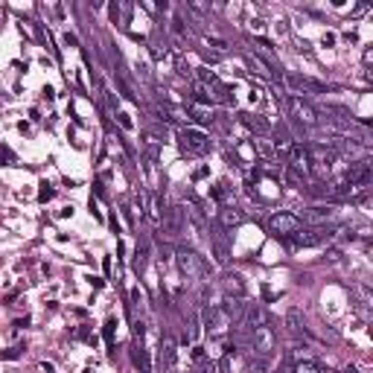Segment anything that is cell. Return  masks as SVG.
I'll return each mask as SVG.
<instances>
[{"label":"cell","mask_w":373,"mask_h":373,"mask_svg":"<svg viewBox=\"0 0 373 373\" xmlns=\"http://www.w3.org/2000/svg\"><path fill=\"white\" fill-rule=\"evenodd\" d=\"M242 222H245V213H242V210H236V207H222V210H219V224L224 228V230L239 228Z\"/></svg>","instance_id":"5bb4252c"},{"label":"cell","mask_w":373,"mask_h":373,"mask_svg":"<svg viewBox=\"0 0 373 373\" xmlns=\"http://www.w3.org/2000/svg\"><path fill=\"white\" fill-rule=\"evenodd\" d=\"M298 219L312 224V228H321V224H330V222L336 219V210L332 207H309V210H304V216H298Z\"/></svg>","instance_id":"9c48e42d"},{"label":"cell","mask_w":373,"mask_h":373,"mask_svg":"<svg viewBox=\"0 0 373 373\" xmlns=\"http://www.w3.org/2000/svg\"><path fill=\"white\" fill-rule=\"evenodd\" d=\"M336 234V228L332 224H321V228H309V230H298V234H292V236H286L288 245H294V248H309V245H321V242H326V239Z\"/></svg>","instance_id":"7a4b0ae2"},{"label":"cell","mask_w":373,"mask_h":373,"mask_svg":"<svg viewBox=\"0 0 373 373\" xmlns=\"http://www.w3.org/2000/svg\"><path fill=\"white\" fill-rule=\"evenodd\" d=\"M114 330H117V321H114V318H108V321H105V326H102V336H105V344H108L111 350H114Z\"/></svg>","instance_id":"d4e9b609"},{"label":"cell","mask_w":373,"mask_h":373,"mask_svg":"<svg viewBox=\"0 0 373 373\" xmlns=\"http://www.w3.org/2000/svg\"><path fill=\"white\" fill-rule=\"evenodd\" d=\"M172 32L178 35V38L184 35V20H181V18H175V20H172Z\"/></svg>","instance_id":"1f68e13d"},{"label":"cell","mask_w":373,"mask_h":373,"mask_svg":"<svg viewBox=\"0 0 373 373\" xmlns=\"http://www.w3.org/2000/svg\"><path fill=\"white\" fill-rule=\"evenodd\" d=\"M283 102H286V108L292 111V117L298 120V122H304V126H309V128H318V126H321L318 108H315L309 100H304L300 94H286Z\"/></svg>","instance_id":"6da1fadb"},{"label":"cell","mask_w":373,"mask_h":373,"mask_svg":"<svg viewBox=\"0 0 373 373\" xmlns=\"http://www.w3.org/2000/svg\"><path fill=\"white\" fill-rule=\"evenodd\" d=\"M18 356H20V350H18V347H12V350H0V358H6V362H15Z\"/></svg>","instance_id":"4dcf8cb0"},{"label":"cell","mask_w":373,"mask_h":373,"mask_svg":"<svg viewBox=\"0 0 373 373\" xmlns=\"http://www.w3.org/2000/svg\"><path fill=\"white\" fill-rule=\"evenodd\" d=\"M184 216H186L184 207H170L166 216H164V230L166 234H181L184 230Z\"/></svg>","instance_id":"4fadbf2b"},{"label":"cell","mask_w":373,"mask_h":373,"mask_svg":"<svg viewBox=\"0 0 373 373\" xmlns=\"http://www.w3.org/2000/svg\"><path fill=\"white\" fill-rule=\"evenodd\" d=\"M117 120H120V126H122L126 132H132V128H134V122H132V117H128L126 111H117Z\"/></svg>","instance_id":"f1b7e54d"},{"label":"cell","mask_w":373,"mask_h":373,"mask_svg":"<svg viewBox=\"0 0 373 373\" xmlns=\"http://www.w3.org/2000/svg\"><path fill=\"white\" fill-rule=\"evenodd\" d=\"M117 88H120V94H122L126 100H132V102L137 100V94H134V90H132V88H128V82H126L122 76H117Z\"/></svg>","instance_id":"484cf974"},{"label":"cell","mask_w":373,"mask_h":373,"mask_svg":"<svg viewBox=\"0 0 373 373\" xmlns=\"http://www.w3.org/2000/svg\"><path fill=\"white\" fill-rule=\"evenodd\" d=\"M344 181L353 184V186H358V190H368V184L373 181V164L368 160V158L353 160L350 170H347V175H344Z\"/></svg>","instance_id":"5b68a950"},{"label":"cell","mask_w":373,"mask_h":373,"mask_svg":"<svg viewBox=\"0 0 373 373\" xmlns=\"http://www.w3.org/2000/svg\"><path fill=\"white\" fill-rule=\"evenodd\" d=\"M248 62H251V68H254L260 76H266V79H280V73H274V70L268 68V64H266L256 52H248Z\"/></svg>","instance_id":"ac0fdd59"},{"label":"cell","mask_w":373,"mask_h":373,"mask_svg":"<svg viewBox=\"0 0 373 373\" xmlns=\"http://www.w3.org/2000/svg\"><path fill=\"white\" fill-rule=\"evenodd\" d=\"M224 280H228V292H234L236 298H242V292H245V283H242V277H239V274H228Z\"/></svg>","instance_id":"cb8c5ba5"},{"label":"cell","mask_w":373,"mask_h":373,"mask_svg":"<svg viewBox=\"0 0 373 373\" xmlns=\"http://www.w3.org/2000/svg\"><path fill=\"white\" fill-rule=\"evenodd\" d=\"M202 56H204V62H210V64H216V62L224 58V56H219V52H213V50H202Z\"/></svg>","instance_id":"f546056e"},{"label":"cell","mask_w":373,"mask_h":373,"mask_svg":"<svg viewBox=\"0 0 373 373\" xmlns=\"http://www.w3.org/2000/svg\"><path fill=\"white\" fill-rule=\"evenodd\" d=\"M202 321H204V326H207L210 332H224L228 324H230V318L224 315L222 306H207V309L202 312Z\"/></svg>","instance_id":"ba28073f"},{"label":"cell","mask_w":373,"mask_h":373,"mask_svg":"<svg viewBox=\"0 0 373 373\" xmlns=\"http://www.w3.org/2000/svg\"><path fill=\"white\" fill-rule=\"evenodd\" d=\"M64 41H68V44H70V47H76V44H79V41H76V35H64Z\"/></svg>","instance_id":"836d02e7"},{"label":"cell","mask_w":373,"mask_h":373,"mask_svg":"<svg viewBox=\"0 0 373 373\" xmlns=\"http://www.w3.org/2000/svg\"><path fill=\"white\" fill-rule=\"evenodd\" d=\"M186 117L190 120H196V122H202V126H207V122H210V108H204V105H190V108H186Z\"/></svg>","instance_id":"d6986e66"},{"label":"cell","mask_w":373,"mask_h":373,"mask_svg":"<svg viewBox=\"0 0 373 373\" xmlns=\"http://www.w3.org/2000/svg\"><path fill=\"white\" fill-rule=\"evenodd\" d=\"M306 154H309V164H318V166H330V164H336V158H338L330 146H324V143H309V146H306Z\"/></svg>","instance_id":"30bf717a"},{"label":"cell","mask_w":373,"mask_h":373,"mask_svg":"<svg viewBox=\"0 0 373 373\" xmlns=\"http://www.w3.org/2000/svg\"><path fill=\"white\" fill-rule=\"evenodd\" d=\"M146 256H149V248H146V242H140L134 248V260H132V268H134L137 274L146 268Z\"/></svg>","instance_id":"44dd1931"},{"label":"cell","mask_w":373,"mask_h":373,"mask_svg":"<svg viewBox=\"0 0 373 373\" xmlns=\"http://www.w3.org/2000/svg\"><path fill=\"white\" fill-rule=\"evenodd\" d=\"M254 149H256L260 154H262L266 160H272V158H274V149L268 146V143H266V140H254Z\"/></svg>","instance_id":"4316f807"},{"label":"cell","mask_w":373,"mask_h":373,"mask_svg":"<svg viewBox=\"0 0 373 373\" xmlns=\"http://www.w3.org/2000/svg\"><path fill=\"white\" fill-rule=\"evenodd\" d=\"M242 324H245L248 330H260V326H266V324H268V315H266V309H262L260 304H251V306H245Z\"/></svg>","instance_id":"7c38bea8"},{"label":"cell","mask_w":373,"mask_h":373,"mask_svg":"<svg viewBox=\"0 0 373 373\" xmlns=\"http://www.w3.org/2000/svg\"><path fill=\"white\" fill-rule=\"evenodd\" d=\"M251 350H256V356L266 358L274 350V330L266 324L260 330H251Z\"/></svg>","instance_id":"52a82bcc"},{"label":"cell","mask_w":373,"mask_h":373,"mask_svg":"<svg viewBox=\"0 0 373 373\" xmlns=\"http://www.w3.org/2000/svg\"><path fill=\"white\" fill-rule=\"evenodd\" d=\"M321 373H336V370H324V368H321Z\"/></svg>","instance_id":"8d00e7d4"},{"label":"cell","mask_w":373,"mask_h":373,"mask_svg":"<svg viewBox=\"0 0 373 373\" xmlns=\"http://www.w3.org/2000/svg\"><path fill=\"white\" fill-rule=\"evenodd\" d=\"M181 146L190 154H207L210 152V137L202 128H181Z\"/></svg>","instance_id":"8992f818"},{"label":"cell","mask_w":373,"mask_h":373,"mask_svg":"<svg viewBox=\"0 0 373 373\" xmlns=\"http://www.w3.org/2000/svg\"><path fill=\"white\" fill-rule=\"evenodd\" d=\"M286 326L292 336H306V326H304V315H300V309H288L286 312Z\"/></svg>","instance_id":"e0dca14e"},{"label":"cell","mask_w":373,"mask_h":373,"mask_svg":"<svg viewBox=\"0 0 373 373\" xmlns=\"http://www.w3.org/2000/svg\"><path fill=\"white\" fill-rule=\"evenodd\" d=\"M304 228V222L298 219L294 213H274L272 219H268V230H272L274 236H292V234H298Z\"/></svg>","instance_id":"277c9868"},{"label":"cell","mask_w":373,"mask_h":373,"mask_svg":"<svg viewBox=\"0 0 373 373\" xmlns=\"http://www.w3.org/2000/svg\"><path fill=\"white\" fill-rule=\"evenodd\" d=\"M192 94H196V102H202V105H210L213 102V94H210V85H204V82H192Z\"/></svg>","instance_id":"ffe728a7"},{"label":"cell","mask_w":373,"mask_h":373,"mask_svg":"<svg viewBox=\"0 0 373 373\" xmlns=\"http://www.w3.org/2000/svg\"><path fill=\"white\" fill-rule=\"evenodd\" d=\"M175 262H178V268H181V274H184L186 280H202L204 277V262L196 251L178 248V251H175Z\"/></svg>","instance_id":"3957f363"},{"label":"cell","mask_w":373,"mask_h":373,"mask_svg":"<svg viewBox=\"0 0 373 373\" xmlns=\"http://www.w3.org/2000/svg\"><path fill=\"white\" fill-rule=\"evenodd\" d=\"M239 122H242V126H248V128H251L254 134H260V137H266V134H268V128H272V126H268V120L256 117V114H245V111L239 114Z\"/></svg>","instance_id":"9a60e30c"},{"label":"cell","mask_w":373,"mask_h":373,"mask_svg":"<svg viewBox=\"0 0 373 373\" xmlns=\"http://www.w3.org/2000/svg\"><path fill=\"white\" fill-rule=\"evenodd\" d=\"M324 44H326V47H330V44H336V35L326 32V35H324Z\"/></svg>","instance_id":"d6a6232c"},{"label":"cell","mask_w":373,"mask_h":373,"mask_svg":"<svg viewBox=\"0 0 373 373\" xmlns=\"http://www.w3.org/2000/svg\"><path fill=\"white\" fill-rule=\"evenodd\" d=\"M41 373H56V368H52V364H47V362H44V364H41Z\"/></svg>","instance_id":"e575fe53"},{"label":"cell","mask_w":373,"mask_h":373,"mask_svg":"<svg viewBox=\"0 0 373 373\" xmlns=\"http://www.w3.org/2000/svg\"><path fill=\"white\" fill-rule=\"evenodd\" d=\"M288 170H294V172H309L312 170V164H309V154H306V146L304 143H298V146H288Z\"/></svg>","instance_id":"8fae6325"},{"label":"cell","mask_w":373,"mask_h":373,"mask_svg":"<svg viewBox=\"0 0 373 373\" xmlns=\"http://www.w3.org/2000/svg\"><path fill=\"white\" fill-rule=\"evenodd\" d=\"M222 309H224V315H228V318H234L236 324H242V315H245V300H242V298H236V294H228Z\"/></svg>","instance_id":"2e32d148"},{"label":"cell","mask_w":373,"mask_h":373,"mask_svg":"<svg viewBox=\"0 0 373 373\" xmlns=\"http://www.w3.org/2000/svg\"><path fill=\"white\" fill-rule=\"evenodd\" d=\"M294 373H321V368H318V362H312V358H298V362H294Z\"/></svg>","instance_id":"7402d4cb"},{"label":"cell","mask_w":373,"mask_h":373,"mask_svg":"<svg viewBox=\"0 0 373 373\" xmlns=\"http://www.w3.org/2000/svg\"><path fill=\"white\" fill-rule=\"evenodd\" d=\"M164 362H166V368L175 364V341H172V336H164Z\"/></svg>","instance_id":"603a6c76"},{"label":"cell","mask_w":373,"mask_h":373,"mask_svg":"<svg viewBox=\"0 0 373 373\" xmlns=\"http://www.w3.org/2000/svg\"><path fill=\"white\" fill-rule=\"evenodd\" d=\"M344 373H358V368H356V364H350V368H344Z\"/></svg>","instance_id":"d590c367"},{"label":"cell","mask_w":373,"mask_h":373,"mask_svg":"<svg viewBox=\"0 0 373 373\" xmlns=\"http://www.w3.org/2000/svg\"><path fill=\"white\" fill-rule=\"evenodd\" d=\"M52 196H56V190L50 184H41V192H38V202H50Z\"/></svg>","instance_id":"83f0119b"}]
</instances>
